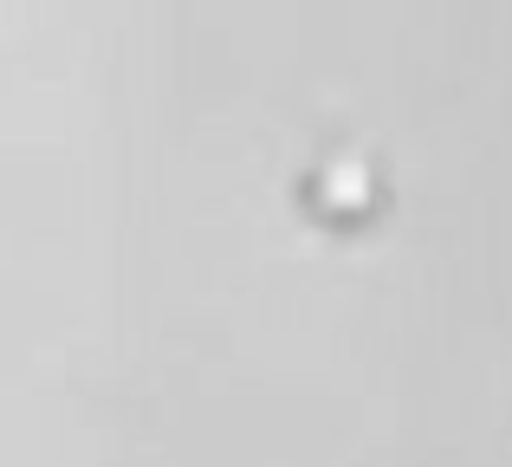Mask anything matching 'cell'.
<instances>
[{"instance_id":"6da1fadb","label":"cell","mask_w":512,"mask_h":467,"mask_svg":"<svg viewBox=\"0 0 512 467\" xmlns=\"http://www.w3.org/2000/svg\"><path fill=\"white\" fill-rule=\"evenodd\" d=\"M318 202L338 208V215H350V208L370 202V169L357 163V156H331L325 176H318Z\"/></svg>"}]
</instances>
